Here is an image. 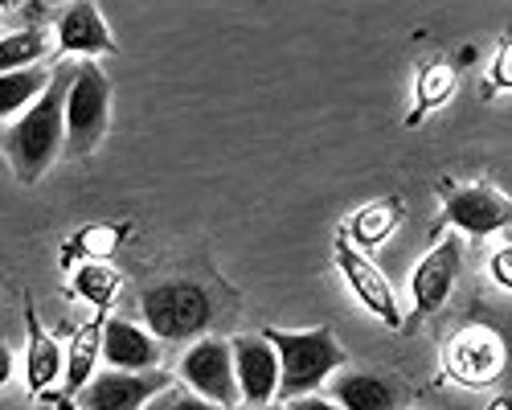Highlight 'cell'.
Returning a JSON list of instances; mask_svg holds the SVG:
<instances>
[{"instance_id": "e0dca14e", "label": "cell", "mask_w": 512, "mask_h": 410, "mask_svg": "<svg viewBox=\"0 0 512 410\" xmlns=\"http://www.w3.org/2000/svg\"><path fill=\"white\" fill-rule=\"evenodd\" d=\"M398 222H402V205L394 197L369 201V205H361V210L349 218L345 238L357 246V251H373V246H381V242H386L398 230Z\"/></svg>"}, {"instance_id": "2e32d148", "label": "cell", "mask_w": 512, "mask_h": 410, "mask_svg": "<svg viewBox=\"0 0 512 410\" xmlns=\"http://www.w3.org/2000/svg\"><path fill=\"white\" fill-rule=\"evenodd\" d=\"M25 320H29L25 382H29V390H33V394H41V390H50V386H58V382H62V349H58V341H54L50 333H41V324H37L33 308L25 312Z\"/></svg>"}, {"instance_id": "ba28073f", "label": "cell", "mask_w": 512, "mask_h": 410, "mask_svg": "<svg viewBox=\"0 0 512 410\" xmlns=\"http://www.w3.org/2000/svg\"><path fill=\"white\" fill-rule=\"evenodd\" d=\"M230 361H234V386H238L242 406H271L279 390V357L263 341V333L234 337Z\"/></svg>"}, {"instance_id": "277c9868", "label": "cell", "mask_w": 512, "mask_h": 410, "mask_svg": "<svg viewBox=\"0 0 512 410\" xmlns=\"http://www.w3.org/2000/svg\"><path fill=\"white\" fill-rule=\"evenodd\" d=\"M66 148L70 156H91L111 123V78L95 62H78L66 91Z\"/></svg>"}, {"instance_id": "9a60e30c", "label": "cell", "mask_w": 512, "mask_h": 410, "mask_svg": "<svg viewBox=\"0 0 512 410\" xmlns=\"http://www.w3.org/2000/svg\"><path fill=\"white\" fill-rule=\"evenodd\" d=\"M99 349H103V316L87 320L70 337V349H62V382L70 394H78L95 378V365H99Z\"/></svg>"}, {"instance_id": "44dd1931", "label": "cell", "mask_w": 512, "mask_h": 410, "mask_svg": "<svg viewBox=\"0 0 512 410\" xmlns=\"http://www.w3.org/2000/svg\"><path fill=\"white\" fill-rule=\"evenodd\" d=\"M451 91H455V66H451V62H443V58L426 62V66L418 70V87H414L418 107L410 111V128H418V119H422L426 111L443 107V103L451 99Z\"/></svg>"}, {"instance_id": "603a6c76", "label": "cell", "mask_w": 512, "mask_h": 410, "mask_svg": "<svg viewBox=\"0 0 512 410\" xmlns=\"http://www.w3.org/2000/svg\"><path fill=\"white\" fill-rule=\"evenodd\" d=\"M488 271H492V279H496V283L504 287V292H508V287H512V251H508V246H500V251H492Z\"/></svg>"}, {"instance_id": "6da1fadb", "label": "cell", "mask_w": 512, "mask_h": 410, "mask_svg": "<svg viewBox=\"0 0 512 410\" xmlns=\"http://www.w3.org/2000/svg\"><path fill=\"white\" fill-rule=\"evenodd\" d=\"M70 82H74V66L70 62H58L50 70V87L17 115V123H13L9 136H5L9 160H13V169H17V177L25 185L46 177L50 164L58 160V152L66 148V119H62V111H66Z\"/></svg>"}, {"instance_id": "cb8c5ba5", "label": "cell", "mask_w": 512, "mask_h": 410, "mask_svg": "<svg viewBox=\"0 0 512 410\" xmlns=\"http://www.w3.org/2000/svg\"><path fill=\"white\" fill-rule=\"evenodd\" d=\"M287 410H340L332 398H320V394H304V398H291Z\"/></svg>"}, {"instance_id": "484cf974", "label": "cell", "mask_w": 512, "mask_h": 410, "mask_svg": "<svg viewBox=\"0 0 512 410\" xmlns=\"http://www.w3.org/2000/svg\"><path fill=\"white\" fill-rule=\"evenodd\" d=\"M492 78L500 82V87H504V91L512 87V78H508V46L500 50V58H496V66H492Z\"/></svg>"}, {"instance_id": "5b68a950", "label": "cell", "mask_w": 512, "mask_h": 410, "mask_svg": "<svg viewBox=\"0 0 512 410\" xmlns=\"http://www.w3.org/2000/svg\"><path fill=\"white\" fill-rule=\"evenodd\" d=\"M181 382L189 394L218 402L222 410L238 406V386H234V361H230V341L218 337H197L189 353L181 357Z\"/></svg>"}, {"instance_id": "f1b7e54d", "label": "cell", "mask_w": 512, "mask_h": 410, "mask_svg": "<svg viewBox=\"0 0 512 410\" xmlns=\"http://www.w3.org/2000/svg\"><path fill=\"white\" fill-rule=\"evenodd\" d=\"M488 410H512V402H508V398H504V394H500V398H496V402H492V406H488Z\"/></svg>"}, {"instance_id": "d6986e66", "label": "cell", "mask_w": 512, "mask_h": 410, "mask_svg": "<svg viewBox=\"0 0 512 410\" xmlns=\"http://www.w3.org/2000/svg\"><path fill=\"white\" fill-rule=\"evenodd\" d=\"M123 234H127V226H119V222L82 226L74 238H66V246H62V263H70V259H82V263H107V259L119 251Z\"/></svg>"}, {"instance_id": "9c48e42d", "label": "cell", "mask_w": 512, "mask_h": 410, "mask_svg": "<svg viewBox=\"0 0 512 410\" xmlns=\"http://www.w3.org/2000/svg\"><path fill=\"white\" fill-rule=\"evenodd\" d=\"M459 259H463V242L459 234H447L443 242H435L426 251L410 275V296H414V312L418 316H431L447 304L451 287H455V275H459Z\"/></svg>"}, {"instance_id": "30bf717a", "label": "cell", "mask_w": 512, "mask_h": 410, "mask_svg": "<svg viewBox=\"0 0 512 410\" xmlns=\"http://www.w3.org/2000/svg\"><path fill=\"white\" fill-rule=\"evenodd\" d=\"M504 341L484 324H472L451 341L447 349V369L451 378H459L463 386H488L504 374Z\"/></svg>"}, {"instance_id": "7a4b0ae2", "label": "cell", "mask_w": 512, "mask_h": 410, "mask_svg": "<svg viewBox=\"0 0 512 410\" xmlns=\"http://www.w3.org/2000/svg\"><path fill=\"white\" fill-rule=\"evenodd\" d=\"M263 341L279 357V390H275L279 402L316 394L336 369H345V349H340L332 328H304V333L267 328Z\"/></svg>"}, {"instance_id": "4fadbf2b", "label": "cell", "mask_w": 512, "mask_h": 410, "mask_svg": "<svg viewBox=\"0 0 512 410\" xmlns=\"http://www.w3.org/2000/svg\"><path fill=\"white\" fill-rule=\"evenodd\" d=\"M99 357H107L111 369H123V374H148L160 361V341L148 333V328L132 324V320H103V349Z\"/></svg>"}, {"instance_id": "8fae6325", "label": "cell", "mask_w": 512, "mask_h": 410, "mask_svg": "<svg viewBox=\"0 0 512 410\" xmlns=\"http://www.w3.org/2000/svg\"><path fill=\"white\" fill-rule=\"evenodd\" d=\"M447 222L467 234V238H488L496 230H508L512 218V201L488 185H467V189H451L443 201Z\"/></svg>"}, {"instance_id": "7c38bea8", "label": "cell", "mask_w": 512, "mask_h": 410, "mask_svg": "<svg viewBox=\"0 0 512 410\" xmlns=\"http://www.w3.org/2000/svg\"><path fill=\"white\" fill-rule=\"evenodd\" d=\"M58 41H54V54H115V37L111 25L103 21L99 5L91 0H78V5H66L58 17Z\"/></svg>"}, {"instance_id": "52a82bcc", "label": "cell", "mask_w": 512, "mask_h": 410, "mask_svg": "<svg viewBox=\"0 0 512 410\" xmlns=\"http://www.w3.org/2000/svg\"><path fill=\"white\" fill-rule=\"evenodd\" d=\"M173 386V378L148 369V374H123V369H103L74 398L82 410H144L156 394Z\"/></svg>"}, {"instance_id": "7402d4cb", "label": "cell", "mask_w": 512, "mask_h": 410, "mask_svg": "<svg viewBox=\"0 0 512 410\" xmlns=\"http://www.w3.org/2000/svg\"><path fill=\"white\" fill-rule=\"evenodd\" d=\"M46 87H50V70H41V66L17 70V74H0V119L21 115Z\"/></svg>"}, {"instance_id": "83f0119b", "label": "cell", "mask_w": 512, "mask_h": 410, "mask_svg": "<svg viewBox=\"0 0 512 410\" xmlns=\"http://www.w3.org/2000/svg\"><path fill=\"white\" fill-rule=\"evenodd\" d=\"M173 394H177V390L168 386V390H164V394H156V398H152L144 410H173Z\"/></svg>"}, {"instance_id": "ac0fdd59", "label": "cell", "mask_w": 512, "mask_h": 410, "mask_svg": "<svg viewBox=\"0 0 512 410\" xmlns=\"http://www.w3.org/2000/svg\"><path fill=\"white\" fill-rule=\"evenodd\" d=\"M54 46L41 25H29V29H13L0 37V74H17V70H29V66H41V58H50Z\"/></svg>"}, {"instance_id": "3957f363", "label": "cell", "mask_w": 512, "mask_h": 410, "mask_svg": "<svg viewBox=\"0 0 512 410\" xmlns=\"http://www.w3.org/2000/svg\"><path fill=\"white\" fill-rule=\"evenodd\" d=\"M140 312L148 333L173 345V341H197L205 333L213 320V300L193 279H168L140 296Z\"/></svg>"}, {"instance_id": "8992f818", "label": "cell", "mask_w": 512, "mask_h": 410, "mask_svg": "<svg viewBox=\"0 0 512 410\" xmlns=\"http://www.w3.org/2000/svg\"><path fill=\"white\" fill-rule=\"evenodd\" d=\"M336 267H340L345 283L353 287L357 304H361L369 316H377L386 328H402V308H398V296H394L390 279L381 275V267H377L365 251H357L349 238H336Z\"/></svg>"}, {"instance_id": "5bb4252c", "label": "cell", "mask_w": 512, "mask_h": 410, "mask_svg": "<svg viewBox=\"0 0 512 410\" xmlns=\"http://www.w3.org/2000/svg\"><path fill=\"white\" fill-rule=\"evenodd\" d=\"M402 386L386 374L369 369H336L332 374V402L340 410H402Z\"/></svg>"}, {"instance_id": "4316f807", "label": "cell", "mask_w": 512, "mask_h": 410, "mask_svg": "<svg viewBox=\"0 0 512 410\" xmlns=\"http://www.w3.org/2000/svg\"><path fill=\"white\" fill-rule=\"evenodd\" d=\"M9 378H13V349L0 345V386H5Z\"/></svg>"}, {"instance_id": "ffe728a7", "label": "cell", "mask_w": 512, "mask_h": 410, "mask_svg": "<svg viewBox=\"0 0 512 410\" xmlns=\"http://www.w3.org/2000/svg\"><path fill=\"white\" fill-rule=\"evenodd\" d=\"M119 287H123V279L111 263H82L70 279V292L78 300H87L95 312H107L119 300Z\"/></svg>"}, {"instance_id": "f546056e", "label": "cell", "mask_w": 512, "mask_h": 410, "mask_svg": "<svg viewBox=\"0 0 512 410\" xmlns=\"http://www.w3.org/2000/svg\"><path fill=\"white\" fill-rule=\"evenodd\" d=\"M234 410H279V406L271 402V406H234Z\"/></svg>"}, {"instance_id": "d4e9b609", "label": "cell", "mask_w": 512, "mask_h": 410, "mask_svg": "<svg viewBox=\"0 0 512 410\" xmlns=\"http://www.w3.org/2000/svg\"><path fill=\"white\" fill-rule=\"evenodd\" d=\"M173 410H222L218 402H205V398H197V394H173Z\"/></svg>"}]
</instances>
